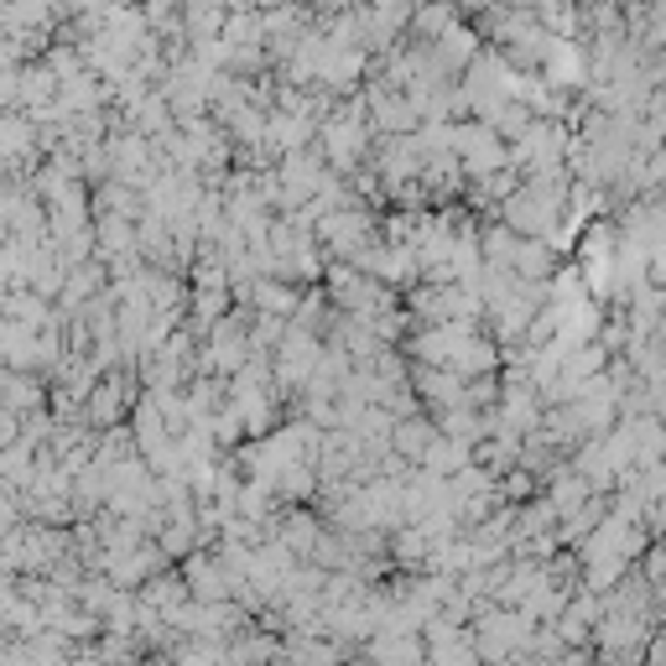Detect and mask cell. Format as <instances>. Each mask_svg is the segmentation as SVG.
<instances>
[{
  "mask_svg": "<svg viewBox=\"0 0 666 666\" xmlns=\"http://www.w3.org/2000/svg\"><path fill=\"white\" fill-rule=\"evenodd\" d=\"M636 5H656V0H636Z\"/></svg>",
  "mask_w": 666,
  "mask_h": 666,
  "instance_id": "cell-1",
  "label": "cell"
}]
</instances>
